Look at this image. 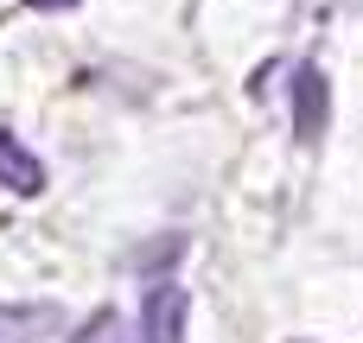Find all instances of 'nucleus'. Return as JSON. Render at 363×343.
Instances as JSON below:
<instances>
[{"label":"nucleus","instance_id":"obj_7","mask_svg":"<svg viewBox=\"0 0 363 343\" xmlns=\"http://www.w3.org/2000/svg\"><path fill=\"white\" fill-rule=\"evenodd\" d=\"M26 6H32V13H70L77 0H26Z\"/></svg>","mask_w":363,"mask_h":343},{"label":"nucleus","instance_id":"obj_2","mask_svg":"<svg viewBox=\"0 0 363 343\" xmlns=\"http://www.w3.org/2000/svg\"><path fill=\"white\" fill-rule=\"evenodd\" d=\"M185 318H191V293L179 280H153L140 293V343H185Z\"/></svg>","mask_w":363,"mask_h":343},{"label":"nucleus","instance_id":"obj_4","mask_svg":"<svg viewBox=\"0 0 363 343\" xmlns=\"http://www.w3.org/2000/svg\"><path fill=\"white\" fill-rule=\"evenodd\" d=\"M64 331L57 306H0V343H38Z\"/></svg>","mask_w":363,"mask_h":343},{"label":"nucleus","instance_id":"obj_3","mask_svg":"<svg viewBox=\"0 0 363 343\" xmlns=\"http://www.w3.org/2000/svg\"><path fill=\"white\" fill-rule=\"evenodd\" d=\"M0 185L13 191V197H38L45 185H51V172H45V159L19 140V134H6L0 127Z\"/></svg>","mask_w":363,"mask_h":343},{"label":"nucleus","instance_id":"obj_5","mask_svg":"<svg viewBox=\"0 0 363 343\" xmlns=\"http://www.w3.org/2000/svg\"><path fill=\"white\" fill-rule=\"evenodd\" d=\"M70 343H140V325L121 318V312H96L89 325H77V337H70Z\"/></svg>","mask_w":363,"mask_h":343},{"label":"nucleus","instance_id":"obj_1","mask_svg":"<svg viewBox=\"0 0 363 343\" xmlns=\"http://www.w3.org/2000/svg\"><path fill=\"white\" fill-rule=\"evenodd\" d=\"M287 121H294V140H319L325 121H332V83L319 64H294L287 76Z\"/></svg>","mask_w":363,"mask_h":343},{"label":"nucleus","instance_id":"obj_6","mask_svg":"<svg viewBox=\"0 0 363 343\" xmlns=\"http://www.w3.org/2000/svg\"><path fill=\"white\" fill-rule=\"evenodd\" d=\"M179 255H185V236H160L153 248H134V255H128V267H134V274H153V267H172Z\"/></svg>","mask_w":363,"mask_h":343}]
</instances>
